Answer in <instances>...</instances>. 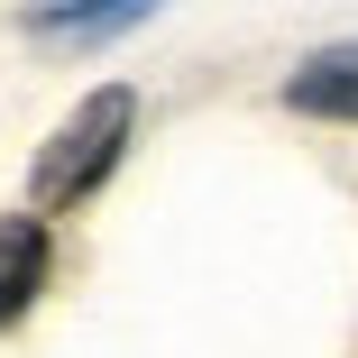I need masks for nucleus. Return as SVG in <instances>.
Here are the masks:
<instances>
[{
    "mask_svg": "<svg viewBox=\"0 0 358 358\" xmlns=\"http://www.w3.org/2000/svg\"><path fill=\"white\" fill-rule=\"evenodd\" d=\"M148 19H157V0H28L19 10V28L37 46H55V55H92V46L148 28Z\"/></svg>",
    "mask_w": 358,
    "mask_h": 358,
    "instance_id": "f03ea898",
    "label": "nucleus"
},
{
    "mask_svg": "<svg viewBox=\"0 0 358 358\" xmlns=\"http://www.w3.org/2000/svg\"><path fill=\"white\" fill-rule=\"evenodd\" d=\"M129 129H138V92H129V83L83 92L74 110L46 129V148L28 157V211H74V202H92V193L120 175V157H129Z\"/></svg>",
    "mask_w": 358,
    "mask_h": 358,
    "instance_id": "f257e3e1",
    "label": "nucleus"
},
{
    "mask_svg": "<svg viewBox=\"0 0 358 358\" xmlns=\"http://www.w3.org/2000/svg\"><path fill=\"white\" fill-rule=\"evenodd\" d=\"M285 110L358 129V37H340V46H313V55L294 64V74H285Z\"/></svg>",
    "mask_w": 358,
    "mask_h": 358,
    "instance_id": "7ed1b4c3",
    "label": "nucleus"
},
{
    "mask_svg": "<svg viewBox=\"0 0 358 358\" xmlns=\"http://www.w3.org/2000/svg\"><path fill=\"white\" fill-rule=\"evenodd\" d=\"M46 266H55L46 211H10V221H0V331H10V322L46 294Z\"/></svg>",
    "mask_w": 358,
    "mask_h": 358,
    "instance_id": "20e7f679",
    "label": "nucleus"
}]
</instances>
